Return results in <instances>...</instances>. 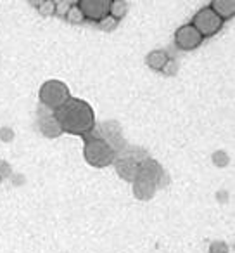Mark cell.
I'll use <instances>...</instances> for the list:
<instances>
[{"label":"cell","mask_w":235,"mask_h":253,"mask_svg":"<svg viewBox=\"0 0 235 253\" xmlns=\"http://www.w3.org/2000/svg\"><path fill=\"white\" fill-rule=\"evenodd\" d=\"M83 158L94 169H105L118 158L116 149L102 137H85Z\"/></svg>","instance_id":"obj_2"},{"label":"cell","mask_w":235,"mask_h":253,"mask_svg":"<svg viewBox=\"0 0 235 253\" xmlns=\"http://www.w3.org/2000/svg\"><path fill=\"white\" fill-rule=\"evenodd\" d=\"M76 5L85 19L94 23H101L105 18H109L111 0H80V2H76Z\"/></svg>","instance_id":"obj_5"},{"label":"cell","mask_w":235,"mask_h":253,"mask_svg":"<svg viewBox=\"0 0 235 253\" xmlns=\"http://www.w3.org/2000/svg\"><path fill=\"white\" fill-rule=\"evenodd\" d=\"M209 9L223 23L235 18V2L234 0H213V2L209 4Z\"/></svg>","instance_id":"obj_10"},{"label":"cell","mask_w":235,"mask_h":253,"mask_svg":"<svg viewBox=\"0 0 235 253\" xmlns=\"http://www.w3.org/2000/svg\"><path fill=\"white\" fill-rule=\"evenodd\" d=\"M112 165H114L118 177L127 180V182H134L135 177H137V173H138V163L135 162V160L128 158V156H120V158H116Z\"/></svg>","instance_id":"obj_9"},{"label":"cell","mask_w":235,"mask_h":253,"mask_svg":"<svg viewBox=\"0 0 235 253\" xmlns=\"http://www.w3.org/2000/svg\"><path fill=\"white\" fill-rule=\"evenodd\" d=\"M64 19H66L67 23H71V25H80V23L85 21L83 14H81V11L78 9L76 2H74V4H71V7L67 9V12L64 14Z\"/></svg>","instance_id":"obj_14"},{"label":"cell","mask_w":235,"mask_h":253,"mask_svg":"<svg viewBox=\"0 0 235 253\" xmlns=\"http://www.w3.org/2000/svg\"><path fill=\"white\" fill-rule=\"evenodd\" d=\"M69 97H71L69 87H67L64 82L56 80V78H50V80L43 82L38 90L40 102H42L47 109H54V111H56L57 108H61Z\"/></svg>","instance_id":"obj_3"},{"label":"cell","mask_w":235,"mask_h":253,"mask_svg":"<svg viewBox=\"0 0 235 253\" xmlns=\"http://www.w3.org/2000/svg\"><path fill=\"white\" fill-rule=\"evenodd\" d=\"M190 25L197 30V33H199L202 39H209V37H214L216 33L221 32L225 23L211 11L209 5H206V7L199 9V11L194 14Z\"/></svg>","instance_id":"obj_4"},{"label":"cell","mask_w":235,"mask_h":253,"mask_svg":"<svg viewBox=\"0 0 235 253\" xmlns=\"http://www.w3.org/2000/svg\"><path fill=\"white\" fill-rule=\"evenodd\" d=\"M11 173H12V167L9 165V162L0 160V179L4 180L5 177H11Z\"/></svg>","instance_id":"obj_17"},{"label":"cell","mask_w":235,"mask_h":253,"mask_svg":"<svg viewBox=\"0 0 235 253\" xmlns=\"http://www.w3.org/2000/svg\"><path fill=\"white\" fill-rule=\"evenodd\" d=\"M99 25H101V28H102V30H112L116 25H118V23H116L112 18H105L104 21H101Z\"/></svg>","instance_id":"obj_18"},{"label":"cell","mask_w":235,"mask_h":253,"mask_svg":"<svg viewBox=\"0 0 235 253\" xmlns=\"http://www.w3.org/2000/svg\"><path fill=\"white\" fill-rule=\"evenodd\" d=\"M175 71H176V63H175V61L169 59L168 64L165 66V70H163V73H165V75H173Z\"/></svg>","instance_id":"obj_19"},{"label":"cell","mask_w":235,"mask_h":253,"mask_svg":"<svg viewBox=\"0 0 235 253\" xmlns=\"http://www.w3.org/2000/svg\"><path fill=\"white\" fill-rule=\"evenodd\" d=\"M202 40L204 39L197 33V30L190 23L182 25L175 32V45L180 50H196L202 43Z\"/></svg>","instance_id":"obj_6"},{"label":"cell","mask_w":235,"mask_h":253,"mask_svg":"<svg viewBox=\"0 0 235 253\" xmlns=\"http://www.w3.org/2000/svg\"><path fill=\"white\" fill-rule=\"evenodd\" d=\"M63 134L87 137L95 130V111L90 102L78 97H69L61 108L54 111Z\"/></svg>","instance_id":"obj_1"},{"label":"cell","mask_w":235,"mask_h":253,"mask_svg":"<svg viewBox=\"0 0 235 253\" xmlns=\"http://www.w3.org/2000/svg\"><path fill=\"white\" fill-rule=\"evenodd\" d=\"M137 175H142V177H147V179L154 180L158 184V187L161 186L163 187V179H166V173H165V169L161 167V163L156 162L154 158H145L138 163V173Z\"/></svg>","instance_id":"obj_7"},{"label":"cell","mask_w":235,"mask_h":253,"mask_svg":"<svg viewBox=\"0 0 235 253\" xmlns=\"http://www.w3.org/2000/svg\"><path fill=\"white\" fill-rule=\"evenodd\" d=\"M0 184H2V179H0Z\"/></svg>","instance_id":"obj_20"},{"label":"cell","mask_w":235,"mask_h":253,"mask_svg":"<svg viewBox=\"0 0 235 253\" xmlns=\"http://www.w3.org/2000/svg\"><path fill=\"white\" fill-rule=\"evenodd\" d=\"M168 61H169L168 52H166V50H161V49L151 50V52L147 54V57H145L147 66L154 71H163L166 64H168Z\"/></svg>","instance_id":"obj_12"},{"label":"cell","mask_w":235,"mask_h":253,"mask_svg":"<svg viewBox=\"0 0 235 253\" xmlns=\"http://www.w3.org/2000/svg\"><path fill=\"white\" fill-rule=\"evenodd\" d=\"M128 12V2L125 0H111V9H109V18H112L116 23L123 19Z\"/></svg>","instance_id":"obj_13"},{"label":"cell","mask_w":235,"mask_h":253,"mask_svg":"<svg viewBox=\"0 0 235 253\" xmlns=\"http://www.w3.org/2000/svg\"><path fill=\"white\" fill-rule=\"evenodd\" d=\"M132 191H134V196L137 198V200L149 201L158 193V184H156L154 180L147 179V177L137 175L134 182H132Z\"/></svg>","instance_id":"obj_8"},{"label":"cell","mask_w":235,"mask_h":253,"mask_svg":"<svg viewBox=\"0 0 235 253\" xmlns=\"http://www.w3.org/2000/svg\"><path fill=\"white\" fill-rule=\"evenodd\" d=\"M36 7H38V12L43 16H50L56 14V2H36Z\"/></svg>","instance_id":"obj_15"},{"label":"cell","mask_w":235,"mask_h":253,"mask_svg":"<svg viewBox=\"0 0 235 253\" xmlns=\"http://www.w3.org/2000/svg\"><path fill=\"white\" fill-rule=\"evenodd\" d=\"M209 253H228V245L225 241H214L209 245Z\"/></svg>","instance_id":"obj_16"},{"label":"cell","mask_w":235,"mask_h":253,"mask_svg":"<svg viewBox=\"0 0 235 253\" xmlns=\"http://www.w3.org/2000/svg\"><path fill=\"white\" fill-rule=\"evenodd\" d=\"M38 126H40V132H42L47 139H57L63 134V130H61L59 123L54 118V115H40Z\"/></svg>","instance_id":"obj_11"}]
</instances>
